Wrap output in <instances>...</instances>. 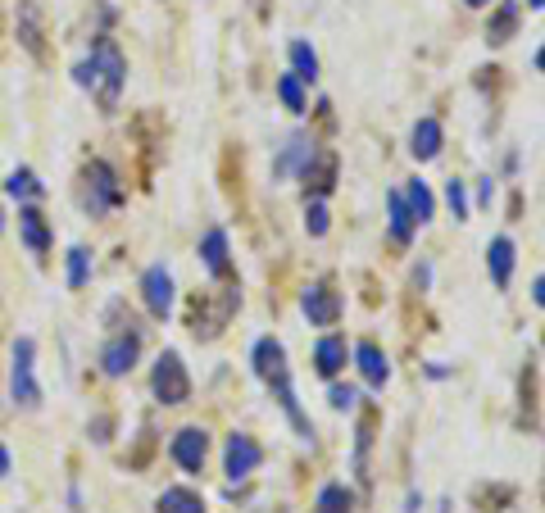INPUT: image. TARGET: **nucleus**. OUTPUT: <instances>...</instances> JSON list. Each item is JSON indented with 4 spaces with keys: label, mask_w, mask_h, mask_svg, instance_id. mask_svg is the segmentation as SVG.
Segmentation results:
<instances>
[{
    "label": "nucleus",
    "mask_w": 545,
    "mask_h": 513,
    "mask_svg": "<svg viewBox=\"0 0 545 513\" xmlns=\"http://www.w3.org/2000/svg\"><path fill=\"white\" fill-rule=\"evenodd\" d=\"M250 364H255V373H259V382L268 386V391L278 395V405H282V414L291 418V427H296L300 436H314V423L305 418V409H300V400H296V386H291V364H287V346H282L278 336H259L255 341V350H250Z\"/></svg>",
    "instance_id": "f257e3e1"
},
{
    "label": "nucleus",
    "mask_w": 545,
    "mask_h": 513,
    "mask_svg": "<svg viewBox=\"0 0 545 513\" xmlns=\"http://www.w3.org/2000/svg\"><path fill=\"white\" fill-rule=\"evenodd\" d=\"M91 64H96V96H100V109L105 114H114L119 109V96H123V82H128V60H123V50L114 46L109 37L96 41V50H91Z\"/></svg>",
    "instance_id": "f03ea898"
},
{
    "label": "nucleus",
    "mask_w": 545,
    "mask_h": 513,
    "mask_svg": "<svg viewBox=\"0 0 545 513\" xmlns=\"http://www.w3.org/2000/svg\"><path fill=\"white\" fill-rule=\"evenodd\" d=\"M123 196H128V191H123L119 173H114L105 159H91V164L82 168V209H87L91 218L109 214V209H119Z\"/></svg>",
    "instance_id": "7ed1b4c3"
},
{
    "label": "nucleus",
    "mask_w": 545,
    "mask_h": 513,
    "mask_svg": "<svg viewBox=\"0 0 545 513\" xmlns=\"http://www.w3.org/2000/svg\"><path fill=\"white\" fill-rule=\"evenodd\" d=\"M241 296L237 291H218V296H196V305H191V332L200 336V341H214L223 327H228V318L237 314Z\"/></svg>",
    "instance_id": "20e7f679"
},
{
    "label": "nucleus",
    "mask_w": 545,
    "mask_h": 513,
    "mask_svg": "<svg viewBox=\"0 0 545 513\" xmlns=\"http://www.w3.org/2000/svg\"><path fill=\"white\" fill-rule=\"evenodd\" d=\"M150 386H155V400L159 405H187L191 400V377L182 368L178 350H164L155 359V373H150Z\"/></svg>",
    "instance_id": "39448f33"
},
{
    "label": "nucleus",
    "mask_w": 545,
    "mask_h": 513,
    "mask_svg": "<svg viewBox=\"0 0 545 513\" xmlns=\"http://www.w3.org/2000/svg\"><path fill=\"white\" fill-rule=\"evenodd\" d=\"M32 359H37V341H32V336H19V341H14V364H10V395L19 409L41 405V386H37V377H32Z\"/></svg>",
    "instance_id": "423d86ee"
},
{
    "label": "nucleus",
    "mask_w": 545,
    "mask_h": 513,
    "mask_svg": "<svg viewBox=\"0 0 545 513\" xmlns=\"http://www.w3.org/2000/svg\"><path fill=\"white\" fill-rule=\"evenodd\" d=\"M259 464H264V445L246 432H232L228 445H223V473H228L232 482H246Z\"/></svg>",
    "instance_id": "0eeeda50"
},
{
    "label": "nucleus",
    "mask_w": 545,
    "mask_h": 513,
    "mask_svg": "<svg viewBox=\"0 0 545 513\" xmlns=\"http://www.w3.org/2000/svg\"><path fill=\"white\" fill-rule=\"evenodd\" d=\"M169 454H173V464L182 468V473H205V459H209V432L205 427H182L178 436H173V445H169Z\"/></svg>",
    "instance_id": "6e6552de"
},
{
    "label": "nucleus",
    "mask_w": 545,
    "mask_h": 513,
    "mask_svg": "<svg viewBox=\"0 0 545 513\" xmlns=\"http://www.w3.org/2000/svg\"><path fill=\"white\" fill-rule=\"evenodd\" d=\"M137 355H141V336L137 332L109 336V346L100 350V373L105 377H128L132 368H137Z\"/></svg>",
    "instance_id": "1a4fd4ad"
},
{
    "label": "nucleus",
    "mask_w": 545,
    "mask_h": 513,
    "mask_svg": "<svg viewBox=\"0 0 545 513\" xmlns=\"http://www.w3.org/2000/svg\"><path fill=\"white\" fill-rule=\"evenodd\" d=\"M300 309H305V318L314 327H337L341 318V296L327 282H314V287L300 291Z\"/></svg>",
    "instance_id": "9d476101"
},
{
    "label": "nucleus",
    "mask_w": 545,
    "mask_h": 513,
    "mask_svg": "<svg viewBox=\"0 0 545 513\" xmlns=\"http://www.w3.org/2000/svg\"><path fill=\"white\" fill-rule=\"evenodd\" d=\"M141 296H146V309L155 318H169L173 314V273L164 264H150L141 273Z\"/></svg>",
    "instance_id": "9b49d317"
},
{
    "label": "nucleus",
    "mask_w": 545,
    "mask_h": 513,
    "mask_svg": "<svg viewBox=\"0 0 545 513\" xmlns=\"http://www.w3.org/2000/svg\"><path fill=\"white\" fill-rule=\"evenodd\" d=\"M300 182H305V191L314 200L332 196V187H337V155H332V150H323V155H318V150H314V159L300 168Z\"/></svg>",
    "instance_id": "f8f14e48"
},
{
    "label": "nucleus",
    "mask_w": 545,
    "mask_h": 513,
    "mask_svg": "<svg viewBox=\"0 0 545 513\" xmlns=\"http://www.w3.org/2000/svg\"><path fill=\"white\" fill-rule=\"evenodd\" d=\"M314 159V141L305 137V132H296V137H287V146L278 150V159H273V178L287 182V178H300V168Z\"/></svg>",
    "instance_id": "ddd939ff"
},
{
    "label": "nucleus",
    "mask_w": 545,
    "mask_h": 513,
    "mask_svg": "<svg viewBox=\"0 0 545 513\" xmlns=\"http://www.w3.org/2000/svg\"><path fill=\"white\" fill-rule=\"evenodd\" d=\"M514 241L509 237H491V246H486V268H491V282H496L500 291H509V282H514Z\"/></svg>",
    "instance_id": "4468645a"
},
{
    "label": "nucleus",
    "mask_w": 545,
    "mask_h": 513,
    "mask_svg": "<svg viewBox=\"0 0 545 513\" xmlns=\"http://www.w3.org/2000/svg\"><path fill=\"white\" fill-rule=\"evenodd\" d=\"M346 359H350L346 336H341V332H327L323 341L314 346V373H318V377H337L341 368H346Z\"/></svg>",
    "instance_id": "2eb2a0df"
},
{
    "label": "nucleus",
    "mask_w": 545,
    "mask_h": 513,
    "mask_svg": "<svg viewBox=\"0 0 545 513\" xmlns=\"http://www.w3.org/2000/svg\"><path fill=\"white\" fill-rule=\"evenodd\" d=\"M19 237L37 259L50 250V227H46V214H41L37 205H19Z\"/></svg>",
    "instance_id": "dca6fc26"
},
{
    "label": "nucleus",
    "mask_w": 545,
    "mask_h": 513,
    "mask_svg": "<svg viewBox=\"0 0 545 513\" xmlns=\"http://www.w3.org/2000/svg\"><path fill=\"white\" fill-rule=\"evenodd\" d=\"M200 255H205V268L209 277H232V259H228V232L223 227H209L205 237H200Z\"/></svg>",
    "instance_id": "f3484780"
},
{
    "label": "nucleus",
    "mask_w": 545,
    "mask_h": 513,
    "mask_svg": "<svg viewBox=\"0 0 545 513\" xmlns=\"http://www.w3.org/2000/svg\"><path fill=\"white\" fill-rule=\"evenodd\" d=\"M41 37H46V32H41V5L37 0H23L19 5V41L32 60H46V41Z\"/></svg>",
    "instance_id": "a211bd4d"
},
{
    "label": "nucleus",
    "mask_w": 545,
    "mask_h": 513,
    "mask_svg": "<svg viewBox=\"0 0 545 513\" xmlns=\"http://www.w3.org/2000/svg\"><path fill=\"white\" fill-rule=\"evenodd\" d=\"M441 146H446V132H441V123H436V119H418L414 132H409V155H414L418 164H427V159L441 155Z\"/></svg>",
    "instance_id": "6ab92c4d"
},
{
    "label": "nucleus",
    "mask_w": 545,
    "mask_h": 513,
    "mask_svg": "<svg viewBox=\"0 0 545 513\" xmlns=\"http://www.w3.org/2000/svg\"><path fill=\"white\" fill-rule=\"evenodd\" d=\"M355 364H359V373H364V382L373 386V391H382V386L391 382V364H387V355L377 350V341H359Z\"/></svg>",
    "instance_id": "aec40b11"
},
{
    "label": "nucleus",
    "mask_w": 545,
    "mask_h": 513,
    "mask_svg": "<svg viewBox=\"0 0 545 513\" xmlns=\"http://www.w3.org/2000/svg\"><path fill=\"white\" fill-rule=\"evenodd\" d=\"M387 214H391V237L400 241V246H409L414 241V214H409L405 205V191H387Z\"/></svg>",
    "instance_id": "412c9836"
},
{
    "label": "nucleus",
    "mask_w": 545,
    "mask_h": 513,
    "mask_svg": "<svg viewBox=\"0 0 545 513\" xmlns=\"http://www.w3.org/2000/svg\"><path fill=\"white\" fill-rule=\"evenodd\" d=\"M514 28H518V0H500L491 23H486V41H491V46H505V41L514 37Z\"/></svg>",
    "instance_id": "4be33fe9"
},
{
    "label": "nucleus",
    "mask_w": 545,
    "mask_h": 513,
    "mask_svg": "<svg viewBox=\"0 0 545 513\" xmlns=\"http://www.w3.org/2000/svg\"><path fill=\"white\" fill-rule=\"evenodd\" d=\"M314 513H355V491H350L346 482H327L323 491H318Z\"/></svg>",
    "instance_id": "5701e85b"
},
{
    "label": "nucleus",
    "mask_w": 545,
    "mask_h": 513,
    "mask_svg": "<svg viewBox=\"0 0 545 513\" xmlns=\"http://www.w3.org/2000/svg\"><path fill=\"white\" fill-rule=\"evenodd\" d=\"M159 513H205V500L191 486H169L159 495Z\"/></svg>",
    "instance_id": "b1692460"
},
{
    "label": "nucleus",
    "mask_w": 545,
    "mask_h": 513,
    "mask_svg": "<svg viewBox=\"0 0 545 513\" xmlns=\"http://www.w3.org/2000/svg\"><path fill=\"white\" fill-rule=\"evenodd\" d=\"M405 205H409V214H414V223H418V227L432 223L436 200H432V191H427V182H423V178H414V182L405 187Z\"/></svg>",
    "instance_id": "393cba45"
},
{
    "label": "nucleus",
    "mask_w": 545,
    "mask_h": 513,
    "mask_svg": "<svg viewBox=\"0 0 545 513\" xmlns=\"http://www.w3.org/2000/svg\"><path fill=\"white\" fill-rule=\"evenodd\" d=\"M291 73L300 82H318V55L309 50V41H291Z\"/></svg>",
    "instance_id": "a878e982"
},
{
    "label": "nucleus",
    "mask_w": 545,
    "mask_h": 513,
    "mask_svg": "<svg viewBox=\"0 0 545 513\" xmlns=\"http://www.w3.org/2000/svg\"><path fill=\"white\" fill-rule=\"evenodd\" d=\"M5 191H10L14 200H37L46 187H41V182H37V173H32V168H14V173H10V182H5Z\"/></svg>",
    "instance_id": "bb28decb"
},
{
    "label": "nucleus",
    "mask_w": 545,
    "mask_h": 513,
    "mask_svg": "<svg viewBox=\"0 0 545 513\" xmlns=\"http://www.w3.org/2000/svg\"><path fill=\"white\" fill-rule=\"evenodd\" d=\"M278 96H282V105H287L291 114H305V109H309V100H305V82H300L296 73H282V78H278Z\"/></svg>",
    "instance_id": "cd10ccee"
},
{
    "label": "nucleus",
    "mask_w": 545,
    "mask_h": 513,
    "mask_svg": "<svg viewBox=\"0 0 545 513\" xmlns=\"http://www.w3.org/2000/svg\"><path fill=\"white\" fill-rule=\"evenodd\" d=\"M87 277H91V255L82 246H73L69 250V287L82 291V287H87Z\"/></svg>",
    "instance_id": "c85d7f7f"
},
{
    "label": "nucleus",
    "mask_w": 545,
    "mask_h": 513,
    "mask_svg": "<svg viewBox=\"0 0 545 513\" xmlns=\"http://www.w3.org/2000/svg\"><path fill=\"white\" fill-rule=\"evenodd\" d=\"M373 423H377V418L373 414H368L364 418V423H359V454H355V473H359V482H368V445H373Z\"/></svg>",
    "instance_id": "c756f323"
},
{
    "label": "nucleus",
    "mask_w": 545,
    "mask_h": 513,
    "mask_svg": "<svg viewBox=\"0 0 545 513\" xmlns=\"http://www.w3.org/2000/svg\"><path fill=\"white\" fill-rule=\"evenodd\" d=\"M446 205H450V214H455L459 223H464V218L473 214V205H468V187H464L459 178H450V182H446Z\"/></svg>",
    "instance_id": "7c9ffc66"
},
{
    "label": "nucleus",
    "mask_w": 545,
    "mask_h": 513,
    "mask_svg": "<svg viewBox=\"0 0 545 513\" xmlns=\"http://www.w3.org/2000/svg\"><path fill=\"white\" fill-rule=\"evenodd\" d=\"M327 227H332V214H327L323 200H314V205L305 209V232L309 237H327Z\"/></svg>",
    "instance_id": "2f4dec72"
},
{
    "label": "nucleus",
    "mask_w": 545,
    "mask_h": 513,
    "mask_svg": "<svg viewBox=\"0 0 545 513\" xmlns=\"http://www.w3.org/2000/svg\"><path fill=\"white\" fill-rule=\"evenodd\" d=\"M355 400H359L355 386H332V391H327V405H332V409H350Z\"/></svg>",
    "instance_id": "473e14b6"
},
{
    "label": "nucleus",
    "mask_w": 545,
    "mask_h": 513,
    "mask_svg": "<svg viewBox=\"0 0 545 513\" xmlns=\"http://www.w3.org/2000/svg\"><path fill=\"white\" fill-rule=\"evenodd\" d=\"M73 82H78V87H96V64L82 60L78 69H73Z\"/></svg>",
    "instance_id": "72a5a7b5"
},
{
    "label": "nucleus",
    "mask_w": 545,
    "mask_h": 513,
    "mask_svg": "<svg viewBox=\"0 0 545 513\" xmlns=\"http://www.w3.org/2000/svg\"><path fill=\"white\" fill-rule=\"evenodd\" d=\"M109 427H114L109 418H96V427H91V432H96V441H109Z\"/></svg>",
    "instance_id": "f704fd0d"
},
{
    "label": "nucleus",
    "mask_w": 545,
    "mask_h": 513,
    "mask_svg": "<svg viewBox=\"0 0 545 513\" xmlns=\"http://www.w3.org/2000/svg\"><path fill=\"white\" fill-rule=\"evenodd\" d=\"M532 300H536V305H545V273L532 282Z\"/></svg>",
    "instance_id": "c9c22d12"
},
{
    "label": "nucleus",
    "mask_w": 545,
    "mask_h": 513,
    "mask_svg": "<svg viewBox=\"0 0 545 513\" xmlns=\"http://www.w3.org/2000/svg\"><path fill=\"white\" fill-rule=\"evenodd\" d=\"M5 477H10V450L0 445V482H5Z\"/></svg>",
    "instance_id": "e433bc0d"
},
{
    "label": "nucleus",
    "mask_w": 545,
    "mask_h": 513,
    "mask_svg": "<svg viewBox=\"0 0 545 513\" xmlns=\"http://www.w3.org/2000/svg\"><path fill=\"white\" fill-rule=\"evenodd\" d=\"M491 196H496V187H491V178H486L482 191H477V200H482V205H491Z\"/></svg>",
    "instance_id": "4c0bfd02"
},
{
    "label": "nucleus",
    "mask_w": 545,
    "mask_h": 513,
    "mask_svg": "<svg viewBox=\"0 0 545 513\" xmlns=\"http://www.w3.org/2000/svg\"><path fill=\"white\" fill-rule=\"evenodd\" d=\"M468 10H486V5H491V0H464Z\"/></svg>",
    "instance_id": "58836bf2"
},
{
    "label": "nucleus",
    "mask_w": 545,
    "mask_h": 513,
    "mask_svg": "<svg viewBox=\"0 0 545 513\" xmlns=\"http://www.w3.org/2000/svg\"><path fill=\"white\" fill-rule=\"evenodd\" d=\"M536 73H545V46L536 50Z\"/></svg>",
    "instance_id": "ea45409f"
},
{
    "label": "nucleus",
    "mask_w": 545,
    "mask_h": 513,
    "mask_svg": "<svg viewBox=\"0 0 545 513\" xmlns=\"http://www.w3.org/2000/svg\"><path fill=\"white\" fill-rule=\"evenodd\" d=\"M527 5H532V10H545V0H527Z\"/></svg>",
    "instance_id": "a19ab883"
},
{
    "label": "nucleus",
    "mask_w": 545,
    "mask_h": 513,
    "mask_svg": "<svg viewBox=\"0 0 545 513\" xmlns=\"http://www.w3.org/2000/svg\"><path fill=\"white\" fill-rule=\"evenodd\" d=\"M0 232H5V218H0Z\"/></svg>",
    "instance_id": "79ce46f5"
}]
</instances>
